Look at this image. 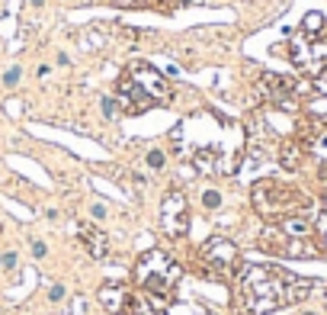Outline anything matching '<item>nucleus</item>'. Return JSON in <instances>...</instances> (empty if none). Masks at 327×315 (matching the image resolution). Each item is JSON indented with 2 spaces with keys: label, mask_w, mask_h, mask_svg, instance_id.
<instances>
[{
  "label": "nucleus",
  "mask_w": 327,
  "mask_h": 315,
  "mask_svg": "<svg viewBox=\"0 0 327 315\" xmlns=\"http://www.w3.org/2000/svg\"><path fill=\"white\" fill-rule=\"evenodd\" d=\"M289 58L295 61V68H302L305 74L317 77L327 68V26L321 32H298L289 42Z\"/></svg>",
  "instance_id": "20e7f679"
},
{
  "label": "nucleus",
  "mask_w": 327,
  "mask_h": 315,
  "mask_svg": "<svg viewBox=\"0 0 327 315\" xmlns=\"http://www.w3.org/2000/svg\"><path fill=\"white\" fill-rule=\"evenodd\" d=\"M311 290H314L311 280H302L289 270L270 267V264H247L237 274V293H241L247 315H270L276 309L295 305L308 299Z\"/></svg>",
  "instance_id": "f257e3e1"
},
{
  "label": "nucleus",
  "mask_w": 327,
  "mask_h": 315,
  "mask_svg": "<svg viewBox=\"0 0 327 315\" xmlns=\"http://www.w3.org/2000/svg\"><path fill=\"white\" fill-rule=\"evenodd\" d=\"M4 84H7V87H16V84H20V68H10V71H7V77H4Z\"/></svg>",
  "instance_id": "aec40b11"
},
{
  "label": "nucleus",
  "mask_w": 327,
  "mask_h": 315,
  "mask_svg": "<svg viewBox=\"0 0 327 315\" xmlns=\"http://www.w3.org/2000/svg\"><path fill=\"white\" fill-rule=\"evenodd\" d=\"M100 302H103V309H109L112 315L125 312V305H128V286H122V283H106L103 290H100Z\"/></svg>",
  "instance_id": "1a4fd4ad"
},
{
  "label": "nucleus",
  "mask_w": 327,
  "mask_h": 315,
  "mask_svg": "<svg viewBox=\"0 0 327 315\" xmlns=\"http://www.w3.org/2000/svg\"><path fill=\"white\" fill-rule=\"evenodd\" d=\"M202 264L209 267L212 277H225L237 270V248L228 238H209L202 244Z\"/></svg>",
  "instance_id": "423d86ee"
},
{
  "label": "nucleus",
  "mask_w": 327,
  "mask_h": 315,
  "mask_svg": "<svg viewBox=\"0 0 327 315\" xmlns=\"http://www.w3.org/2000/svg\"><path fill=\"white\" fill-rule=\"evenodd\" d=\"M132 81L138 84V90L145 93L151 103H170L173 97V90H170V84H167V77L157 71V68L151 65H145V61H138V65H132L128 71H125Z\"/></svg>",
  "instance_id": "39448f33"
},
{
  "label": "nucleus",
  "mask_w": 327,
  "mask_h": 315,
  "mask_svg": "<svg viewBox=\"0 0 327 315\" xmlns=\"http://www.w3.org/2000/svg\"><path fill=\"white\" fill-rule=\"evenodd\" d=\"M16 251H4V254H0V270H16Z\"/></svg>",
  "instance_id": "f3484780"
},
{
  "label": "nucleus",
  "mask_w": 327,
  "mask_h": 315,
  "mask_svg": "<svg viewBox=\"0 0 327 315\" xmlns=\"http://www.w3.org/2000/svg\"><path fill=\"white\" fill-rule=\"evenodd\" d=\"M64 296H68V290H64V283H55V286H51V290H48V302H64Z\"/></svg>",
  "instance_id": "a211bd4d"
},
{
  "label": "nucleus",
  "mask_w": 327,
  "mask_h": 315,
  "mask_svg": "<svg viewBox=\"0 0 327 315\" xmlns=\"http://www.w3.org/2000/svg\"><path fill=\"white\" fill-rule=\"evenodd\" d=\"M100 110H103L106 119H116V116H119V100H116V97H103Z\"/></svg>",
  "instance_id": "2eb2a0df"
},
{
  "label": "nucleus",
  "mask_w": 327,
  "mask_h": 315,
  "mask_svg": "<svg viewBox=\"0 0 327 315\" xmlns=\"http://www.w3.org/2000/svg\"><path fill=\"white\" fill-rule=\"evenodd\" d=\"M302 315H321V312H302Z\"/></svg>",
  "instance_id": "b1692460"
},
{
  "label": "nucleus",
  "mask_w": 327,
  "mask_h": 315,
  "mask_svg": "<svg viewBox=\"0 0 327 315\" xmlns=\"http://www.w3.org/2000/svg\"><path fill=\"white\" fill-rule=\"evenodd\" d=\"M112 4H119V7H151L154 0H112Z\"/></svg>",
  "instance_id": "412c9836"
},
{
  "label": "nucleus",
  "mask_w": 327,
  "mask_h": 315,
  "mask_svg": "<svg viewBox=\"0 0 327 315\" xmlns=\"http://www.w3.org/2000/svg\"><path fill=\"white\" fill-rule=\"evenodd\" d=\"M161 225L167 235H173V238H180V235H186L189 229V216H186V196L170 190V193L164 196V206H161Z\"/></svg>",
  "instance_id": "0eeeda50"
},
{
  "label": "nucleus",
  "mask_w": 327,
  "mask_h": 315,
  "mask_svg": "<svg viewBox=\"0 0 327 315\" xmlns=\"http://www.w3.org/2000/svg\"><path fill=\"white\" fill-rule=\"evenodd\" d=\"M106 216V206H93V219H103Z\"/></svg>",
  "instance_id": "5701e85b"
},
{
  "label": "nucleus",
  "mask_w": 327,
  "mask_h": 315,
  "mask_svg": "<svg viewBox=\"0 0 327 315\" xmlns=\"http://www.w3.org/2000/svg\"><path fill=\"white\" fill-rule=\"evenodd\" d=\"M196 168L199 171H215V151H199L196 154Z\"/></svg>",
  "instance_id": "dca6fc26"
},
{
  "label": "nucleus",
  "mask_w": 327,
  "mask_h": 315,
  "mask_svg": "<svg viewBox=\"0 0 327 315\" xmlns=\"http://www.w3.org/2000/svg\"><path fill=\"white\" fill-rule=\"evenodd\" d=\"M314 84H317V90H321V93H327V68L314 77Z\"/></svg>",
  "instance_id": "4be33fe9"
},
{
  "label": "nucleus",
  "mask_w": 327,
  "mask_h": 315,
  "mask_svg": "<svg viewBox=\"0 0 327 315\" xmlns=\"http://www.w3.org/2000/svg\"><path fill=\"white\" fill-rule=\"evenodd\" d=\"M314 241H317V248L321 251H327V209H321L317 213V219H314Z\"/></svg>",
  "instance_id": "f8f14e48"
},
{
  "label": "nucleus",
  "mask_w": 327,
  "mask_h": 315,
  "mask_svg": "<svg viewBox=\"0 0 327 315\" xmlns=\"http://www.w3.org/2000/svg\"><path fill=\"white\" fill-rule=\"evenodd\" d=\"M81 238L87 244V251H90V257L103 260L106 254H109V238H106L100 229H93V225H81Z\"/></svg>",
  "instance_id": "9d476101"
},
{
  "label": "nucleus",
  "mask_w": 327,
  "mask_h": 315,
  "mask_svg": "<svg viewBox=\"0 0 327 315\" xmlns=\"http://www.w3.org/2000/svg\"><path fill=\"white\" fill-rule=\"evenodd\" d=\"M164 164H167V154L161 151V148L148 151V168H151V171H164Z\"/></svg>",
  "instance_id": "4468645a"
},
{
  "label": "nucleus",
  "mask_w": 327,
  "mask_h": 315,
  "mask_svg": "<svg viewBox=\"0 0 327 315\" xmlns=\"http://www.w3.org/2000/svg\"><path fill=\"white\" fill-rule=\"evenodd\" d=\"M260 93L273 103H289V97L295 93V81L282 74H263L260 77Z\"/></svg>",
  "instance_id": "6e6552de"
},
{
  "label": "nucleus",
  "mask_w": 327,
  "mask_h": 315,
  "mask_svg": "<svg viewBox=\"0 0 327 315\" xmlns=\"http://www.w3.org/2000/svg\"><path fill=\"white\" fill-rule=\"evenodd\" d=\"M302 158H305V145L298 142V138H292V142H282L279 148V164L286 171H295L298 164H302Z\"/></svg>",
  "instance_id": "9b49d317"
},
{
  "label": "nucleus",
  "mask_w": 327,
  "mask_h": 315,
  "mask_svg": "<svg viewBox=\"0 0 327 315\" xmlns=\"http://www.w3.org/2000/svg\"><path fill=\"white\" fill-rule=\"evenodd\" d=\"M176 280H180V267H176L164 251L154 248V251H145V254L138 257V264H135V283L141 286V293H148L151 299L167 305V302H170V296H173Z\"/></svg>",
  "instance_id": "f03ea898"
},
{
  "label": "nucleus",
  "mask_w": 327,
  "mask_h": 315,
  "mask_svg": "<svg viewBox=\"0 0 327 315\" xmlns=\"http://www.w3.org/2000/svg\"><path fill=\"white\" fill-rule=\"evenodd\" d=\"M222 203H225V199H222V193H218V190H202V206H206V209H222Z\"/></svg>",
  "instance_id": "ddd939ff"
},
{
  "label": "nucleus",
  "mask_w": 327,
  "mask_h": 315,
  "mask_svg": "<svg viewBox=\"0 0 327 315\" xmlns=\"http://www.w3.org/2000/svg\"><path fill=\"white\" fill-rule=\"evenodd\" d=\"M250 196H253V209H257L263 219H270V222L295 216L308 206L305 193H298L295 187H289V183H282V180H257Z\"/></svg>",
  "instance_id": "7ed1b4c3"
},
{
  "label": "nucleus",
  "mask_w": 327,
  "mask_h": 315,
  "mask_svg": "<svg viewBox=\"0 0 327 315\" xmlns=\"http://www.w3.org/2000/svg\"><path fill=\"white\" fill-rule=\"evenodd\" d=\"M29 251H32V257H35V260H42V257H45V254H48V248H45V241H39V238H35V241L29 244Z\"/></svg>",
  "instance_id": "6ab92c4d"
}]
</instances>
